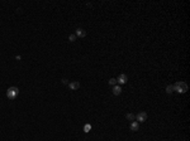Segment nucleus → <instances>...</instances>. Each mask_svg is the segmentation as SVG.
Listing matches in <instances>:
<instances>
[{
  "label": "nucleus",
  "mask_w": 190,
  "mask_h": 141,
  "mask_svg": "<svg viewBox=\"0 0 190 141\" xmlns=\"http://www.w3.org/2000/svg\"><path fill=\"white\" fill-rule=\"evenodd\" d=\"M172 87H174V91L179 92V93H185V92L188 91V85L185 82H181V81L176 82Z\"/></svg>",
  "instance_id": "nucleus-1"
},
{
  "label": "nucleus",
  "mask_w": 190,
  "mask_h": 141,
  "mask_svg": "<svg viewBox=\"0 0 190 141\" xmlns=\"http://www.w3.org/2000/svg\"><path fill=\"white\" fill-rule=\"evenodd\" d=\"M19 95V88L18 87H9L7 91V97L9 99H15Z\"/></svg>",
  "instance_id": "nucleus-2"
},
{
  "label": "nucleus",
  "mask_w": 190,
  "mask_h": 141,
  "mask_svg": "<svg viewBox=\"0 0 190 141\" xmlns=\"http://www.w3.org/2000/svg\"><path fill=\"white\" fill-rule=\"evenodd\" d=\"M136 120L138 121V122H145L147 120V113L145 111H141L136 115Z\"/></svg>",
  "instance_id": "nucleus-3"
},
{
  "label": "nucleus",
  "mask_w": 190,
  "mask_h": 141,
  "mask_svg": "<svg viewBox=\"0 0 190 141\" xmlns=\"http://www.w3.org/2000/svg\"><path fill=\"white\" fill-rule=\"evenodd\" d=\"M127 81H128V77L125 76V74H119V77L117 78V83H119V85H125L127 83Z\"/></svg>",
  "instance_id": "nucleus-4"
},
{
  "label": "nucleus",
  "mask_w": 190,
  "mask_h": 141,
  "mask_svg": "<svg viewBox=\"0 0 190 141\" xmlns=\"http://www.w3.org/2000/svg\"><path fill=\"white\" fill-rule=\"evenodd\" d=\"M68 88L72 90V91L79 90V88H80V82H77V81H72V82H70V83H68Z\"/></svg>",
  "instance_id": "nucleus-5"
},
{
  "label": "nucleus",
  "mask_w": 190,
  "mask_h": 141,
  "mask_svg": "<svg viewBox=\"0 0 190 141\" xmlns=\"http://www.w3.org/2000/svg\"><path fill=\"white\" fill-rule=\"evenodd\" d=\"M113 95H114V96H119V95H120V93H122V87H120V86L119 85H115V86H113Z\"/></svg>",
  "instance_id": "nucleus-6"
},
{
  "label": "nucleus",
  "mask_w": 190,
  "mask_h": 141,
  "mask_svg": "<svg viewBox=\"0 0 190 141\" xmlns=\"http://www.w3.org/2000/svg\"><path fill=\"white\" fill-rule=\"evenodd\" d=\"M129 128H131L132 131H138V128H139V122H138V121H132L131 125H129Z\"/></svg>",
  "instance_id": "nucleus-7"
},
{
  "label": "nucleus",
  "mask_w": 190,
  "mask_h": 141,
  "mask_svg": "<svg viewBox=\"0 0 190 141\" xmlns=\"http://www.w3.org/2000/svg\"><path fill=\"white\" fill-rule=\"evenodd\" d=\"M76 37H79V38H84L85 35H86V32L84 30V29H81V28H77L76 29Z\"/></svg>",
  "instance_id": "nucleus-8"
},
{
  "label": "nucleus",
  "mask_w": 190,
  "mask_h": 141,
  "mask_svg": "<svg viewBox=\"0 0 190 141\" xmlns=\"http://www.w3.org/2000/svg\"><path fill=\"white\" fill-rule=\"evenodd\" d=\"M127 120H129V121H133L134 119H136V115H133V113H127Z\"/></svg>",
  "instance_id": "nucleus-9"
},
{
  "label": "nucleus",
  "mask_w": 190,
  "mask_h": 141,
  "mask_svg": "<svg viewBox=\"0 0 190 141\" xmlns=\"http://www.w3.org/2000/svg\"><path fill=\"white\" fill-rule=\"evenodd\" d=\"M166 92H167L168 95H170V93H172V92H174V87H172V85H168L167 87H166Z\"/></svg>",
  "instance_id": "nucleus-10"
},
{
  "label": "nucleus",
  "mask_w": 190,
  "mask_h": 141,
  "mask_svg": "<svg viewBox=\"0 0 190 141\" xmlns=\"http://www.w3.org/2000/svg\"><path fill=\"white\" fill-rule=\"evenodd\" d=\"M108 83H109L110 86H115L117 85V79H115V78H110L109 81H108Z\"/></svg>",
  "instance_id": "nucleus-11"
},
{
  "label": "nucleus",
  "mask_w": 190,
  "mask_h": 141,
  "mask_svg": "<svg viewBox=\"0 0 190 141\" xmlns=\"http://www.w3.org/2000/svg\"><path fill=\"white\" fill-rule=\"evenodd\" d=\"M90 130H91V125H90V124H88V125L84 126V131H85V132H89Z\"/></svg>",
  "instance_id": "nucleus-12"
},
{
  "label": "nucleus",
  "mask_w": 190,
  "mask_h": 141,
  "mask_svg": "<svg viewBox=\"0 0 190 141\" xmlns=\"http://www.w3.org/2000/svg\"><path fill=\"white\" fill-rule=\"evenodd\" d=\"M68 40H70V42H75V40H76V35H75V34H70V35H68Z\"/></svg>",
  "instance_id": "nucleus-13"
},
{
  "label": "nucleus",
  "mask_w": 190,
  "mask_h": 141,
  "mask_svg": "<svg viewBox=\"0 0 190 141\" xmlns=\"http://www.w3.org/2000/svg\"><path fill=\"white\" fill-rule=\"evenodd\" d=\"M62 83H64V85H68V81H67L66 78H64V79H62Z\"/></svg>",
  "instance_id": "nucleus-14"
}]
</instances>
